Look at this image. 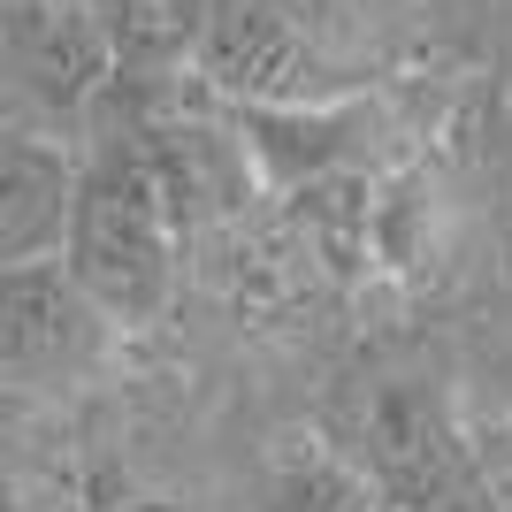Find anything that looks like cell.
Masks as SVG:
<instances>
[{
	"mask_svg": "<svg viewBox=\"0 0 512 512\" xmlns=\"http://www.w3.org/2000/svg\"><path fill=\"white\" fill-rule=\"evenodd\" d=\"M85 8H92V23H100L107 62H115L123 85H169V77H192L207 0H85Z\"/></svg>",
	"mask_w": 512,
	"mask_h": 512,
	"instance_id": "obj_8",
	"label": "cell"
},
{
	"mask_svg": "<svg viewBox=\"0 0 512 512\" xmlns=\"http://www.w3.org/2000/svg\"><path fill=\"white\" fill-rule=\"evenodd\" d=\"M85 161L69 184V230H62V268L85 283V299L100 306L115 329H146L169 314L176 299V222L161 169L146 153V130L130 123L115 100L92 107L85 123Z\"/></svg>",
	"mask_w": 512,
	"mask_h": 512,
	"instance_id": "obj_1",
	"label": "cell"
},
{
	"mask_svg": "<svg viewBox=\"0 0 512 512\" xmlns=\"http://www.w3.org/2000/svg\"><path fill=\"white\" fill-rule=\"evenodd\" d=\"M69 184H77V153L54 130H31L0 107V268L62 253Z\"/></svg>",
	"mask_w": 512,
	"mask_h": 512,
	"instance_id": "obj_7",
	"label": "cell"
},
{
	"mask_svg": "<svg viewBox=\"0 0 512 512\" xmlns=\"http://www.w3.org/2000/svg\"><path fill=\"white\" fill-rule=\"evenodd\" d=\"M360 444H367V482L398 512H490V490H482L467 444L413 390H390L367 406Z\"/></svg>",
	"mask_w": 512,
	"mask_h": 512,
	"instance_id": "obj_6",
	"label": "cell"
},
{
	"mask_svg": "<svg viewBox=\"0 0 512 512\" xmlns=\"http://www.w3.org/2000/svg\"><path fill=\"white\" fill-rule=\"evenodd\" d=\"M115 352V321L85 299L62 253L0 268V390H69L100 375Z\"/></svg>",
	"mask_w": 512,
	"mask_h": 512,
	"instance_id": "obj_4",
	"label": "cell"
},
{
	"mask_svg": "<svg viewBox=\"0 0 512 512\" xmlns=\"http://www.w3.org/2000/svg\"><path fill=\"white\" fill-rule=\"evenodd\" d=\"M260 512H398V505H390L360 467H344L329 451H306V459H291V467L276 474V490H268Z\"/></svg>",
	"mask_w": 512,
	"mask_h": 512,
	"instance_id": "obj_9",
	"label": "cell"
},
{
	"mask_svg": "<svg viewBox=\"0 0 512 512\" xmlns=\"http://www.w3.org/2000/svg\"><path fill=\"white\" fill-rule=\"evenodd\" d=\"M107 77V39L85 0H0V107L31 130H69L92 123Z\"/></svg>",
	"mask_w": 512,
	"mask_h": 512,
	"instance_id": "obj_3",
	"label": "cell"
},
{
	"mask_svg": "<svg viewBox=\"0 0 512 512\" xmlns=\"http://www.w3.org/2000/svg\"><path fill=\"white\" fill-rule=\"evenodd\" d=\"M192 77L214 100H337L375 85L306 31L291 0H207Z\"/></svg>",
	"mask_w": 512,
	"mask_h": 512,
	"instance_id": "obj_2",
	"label": "cell"
},
{
	"mask_svg": "<svg viewBox=\"0 0 512 512\" xmlns=\"http://www.w3.org/2000/svg\"><path fill=\"white\" fill-rule=\"evenodd\" d=\"M237 138L253 153L268 192H314L360 169L383 138V100L375 92H337V100H222Z\"/></svg>",
	"mask_w": 512,
	"mask_h": 512,
	"instance_id": "obj_5",
	"label": "cell"
}]
</instances>
